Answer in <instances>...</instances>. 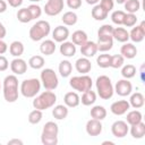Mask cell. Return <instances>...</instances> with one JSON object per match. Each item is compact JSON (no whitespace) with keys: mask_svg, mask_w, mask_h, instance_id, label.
<instances>
[{"mask_svg":"<svg viewBox=\"0 0 145 145\" xmlns=\"http://www.w3.org/2000/svg\"><path fill=\"white\" fill-rule=\"evenodd\" d=\"M145 37V22H140L139 25H136L129 32V39L134 43H140Z\"/></svg>","mask_w":145,"mask_h":145,"instance_id":"12","label":"cell"},{"mask_svg":"<svg viewBox=\"0 0 145 145\" xmlns=\"http://www.w3.org/2000/svg\"><path fill=\"white\" fill-rule=\"evenodd\" d=\"M2 92H3V97L7 102L14 103L18 100L19 89H18V79L16 75H8L5 77Z\"/></svg>","mask_w":145,"mask_h":145,"instance_id":"1","label":"cell"},{"mask_svg":"<svg viewBox=\"0 0 145 145\" xmlns=\"http://www.w3.org/2000/svg\"><path fill=\"white\" fill-rule=\"evenodd\" d=\"M91 117L93 119H97V120H103L106 117V110L103 105H94L91 109Z\"/></svg>","mask_w":145,"mask_h":145,"instance_id":"34","label":"cell"},{"mask_svg":"<svg viewBox=\"0 0 145 145\" xmlns=\"http://www.w3.org/2000/svg\"><path fill=\"white\" fill-rule=\"evenodd\" d=\"M125 15H126V12L123 10H114L111 14V20H112V23L116 24V25H122Z\"/></svg>","mask_w":145,"mask_h":145,"instance_id":"43","label":"cell"},{"mask_svg":"<svg viewBox=\"0 0 145 145\" xmlns=\"http://www.w3.org/2000/svg\"><path fill=\"white\" fill-rule=\"evenodd\" d=\"M24 50H25L24 49V44L20 41H14L9 45V52H10V54L14 56V57H16V58L20 57L24 53Z\"/></svg>","mask_w":145,"mask_h":145,"instance_id":"31","label":"cell"},{"mask_svg":"<svg viewBox=\"0 0 145 145\" xmlns=\"http://www.w3.org/2000/svg\"><path fill=\"white\" fill-rule=\"evenodd\" d=\"M44 63H45L44 58L42 56H39V54L31 57L29 60H28V66L31 68H33V69H36V70L37 69H42L44 67Z\"/></svg>","mask_w":145,"mask_h":145,"instance_id":"36","label":"cell"},{"mask_svg":"<svg viewBox=\"0 0 145 145\" xmlns=\"http://www.w3.org/2000/svg\"><path fill=\"white\" fill-rule=\"evenodd\" d=\"M75 68H76V70H77L79 74L85 75V74H87V72L91 71V69H92V63H91V61H89L88 58L83 57V58H79V59L76 60V62H75Z\"/></svg>","mask_w":145,"mask_h":145,"instance_id":"19","label":"cell"},{"mask_svg":"<svg viewBox=\"0 0 145 145\" xmlns=\"http://www.w3.org/2000/svg\"><path fill=\"white\" fill-rule=\"evenodd\" d=\"M86 1V3H88V5H97L99 2H100V0H85Z\"/></svg>","mask_w":145,"mask_h":145,"instance_id":"55","label":"cell"},{"mask_svg":"<svg viewBox=\"0 0 145 145\" xmlns=\"http://www.w3.org/2000/svg\"><path fill=\"white\" fill-rule=\"evenodd\" d=\"M128 102L130 106H133L134 109H140L145 103V97L140 92H136L130 95V99Z\"/></svg>","mask_w":145,"mask_h":145,"instance_id":"25","label":"cell"},{"mask_svg":"<svg viewBox=\"0 0 145 145\" xmlns=\"http://www.w3.org/2000/svg\"><path fill=\"white\" fill-rule=\"evenodd\" d=\"M120 54L127 59H134L137 56V48L133 43L125 42L120 48Z\"/></svg>","mask_w":145,"mask_h":145,"instance_id":"20","label":"cell"},{"mask_svg":"<svg viewBox=\"0 0 145 145\" xmlns=\"http://www.w3.org/2000/svg\"><path fill=\"white\" fill-rule=\"evenodd\" d=\"M66 3L70 9H78L82 6V0H66Z\"/></svg>","mask_w":145,"mask_h":145,"instance_id":"48","label":"cell"},{"mask_svg":"<svg viewBox=\"0 0 145 145\" xmlns=\"http://www.w3.org/2000/svg\"><path fill=\"white\" fill-rule=\"evenodd\" d=\"M59 126L54 121H48L43 126L41 134V142L43 145H57L58 144Z\"/></svg>","mask_w":145,"mask_h":145,"instance_id":"2","label":"cell"},{"mask_svg":"<svg viewBox=\"0 0 145 145\" xmlns=\"http://www.w3.org/2000/svg\"><path fill=\"white\" fill-rule=\"evenodd\" d=\"M69 85L72 89L77 91V92H85L92 88L93 85V80L88 75H80V76H74L69 79Z\"/></svg>","mask_w":145,"mask_h":145,"instance_id":"8","label":"cell"},{"mask_svg":"<svg viewBox=\"0 0 145 145\" xmlns=\"http://www.w3.org/2000/svg\"><path fill=\"white\" fill-rule=\"evenodd\" d=\"M41 91V80L37 78L24 79L19 86V92L24 97H35Z\"/></svg>","mask_w":145,"mask_h":145,"instance_id":"6","label":"cell"},{"mask_svg":"<svg viewBox=\"0 0 145 145\" xmlns=\"http://www.w3.org/2000/svg\"><path fill=\"white\" fill-rule=\"evenodd\" d=\"M97 52V45L96 42L93 41H86L83 45H80V53L86 58H92Z\"/></svg>","mask_w":145,"mask_h":145,"instance_id":"18","label":"cell"},{"mask_svg":"<svg viewBox=\"0 0 145 145\" xmlns=\"http://www.w3.org/2000/svg\"><path fill=\"white\" fill-rule=\"evenodd\" d=\"M7 34V31H6V27L3 26V24L0 22V39H3Z\"/></svg>","mask_w":145,"mask_h":145,"instance_id":"53","label":"cell"},{"mask_svg":"<svg viewBox=\"0 0 145 145\" xmlns=\"http://www.w3.org/2000/svg\"><path fill=\"white\" fill-rule=\"evenodd\" d=\"M129 131L128 123L123 120H117L111 125V133L117 138H123Z\"/></svg>","mask_w":145,"mask_h":145,"instance_id":"10","label":"cell"},{"mask_svg":"<svg viewBox=\"0 0 145 145\" xmlns=\"http://www.w3.org/2000/svg\"><path fill=\"white\" fill-rule=\"evenodd\" d=\"M123 7L127 12L136 14L140 9V2H139V0H126L123 2Z\"/></svg>","mask_w":145,"mask_h":145,"instance_id":"37","label":"cell"},{"mask_svg":"<svg viewBox=\"0 0 145 145\" xmlns=\"http://www.w3.org/2000/svg\"><path fill=\"white\" fill-rule=\"evenodd\" d=\"M100 6L105 10V11H111L114 7V1L113 0H100Z\"/></svg>","mask_w":145,"mask_h":145,"instance_id":"47","label":"cell"},{"mask_svg":"<svg viewBox=\"0 0 145 145\" xmlns=\"http://www.w3.org/2000/svg\"><path fill=\"white\" fill-rule=\"evenodd\" d=\"M14 144H16V145H23V140L17 139V138H14V139L8 140V145H14Z\"/></svg>","mask_w":145,"mask_h":145,"instance_id":"54","label":"cell"},{"mask_svg":"<svg viewBox=\"0 0 145 145\" xmlns=\"http://www.w3.org/2000/svg\"><path fill=\"white\" fill-rule=\"evenodd\" d=\"M7 2L9 3L10 7H12V8H18V7L22 6L23 0H7Z\"/></svg>","mask_w":145,"mask_h":145,"instance_id":"50","label":"cell"},{"mask_svg":"<svg viewBox=\"0 0 145 145\" xmlns=\"http://www.w3.org/2000/svg\"><path fill=\"white\" fill-rule=\"evenodd\" d=\"M137 23V17L135 14H129V12H126L125 17H123V22H122V25H125L126 27H134Z\"/></svg>","mask_w":145,"mask_h":145,"instance_id":"44","label":"cell"},{"mask_svg":"<svg viewBox=\"0 0 145 145\" xmlns=\"http://www.w3.org/2000/svg\"><path fill=\"white\" fill-rule=\"evenodd\" d=\"M0 88H1V84H0Z\"/></svg>","mask_w":145,"mask_h":145,"instance_id":"59","label":"cell"},{"mask_svg":"<svg viewBox=\"0 0 145 145\" xmlns=\"http://www.w3.org/2000/svg\"><path fill=\"white\" fill-rule=\"evenodd\" d=\"M68 37H69V29H68V27H66L63 25L57 26L52 31V39L54 42L62 43V42L67 41Z\"/></svg>","mask_w":145,"mask_h":145,"instance_id":"15","label":"cell"},{"mask_svg":"<svg viewBox=\"0 0 145 145\" xmlns=\"http://www.w3.org/2000/svg\"><path fill=\"white\" fill-rule=\"evenodd\" d=\"M126 0H116V2L117 3H119V5H123V2H125Z\"/></svg>","mask_w":145,"mask_h":145,"instance_id":"57","label":"cell"},{"mask_svg":"<svg viewBox=\"0 0 145 145\" xmlns=\"http://www.w3.org/2000/svg\"><path fill=\"white\" fill-rule=\"evenodd\" d=\"M7 10V2L5 0H0V14H3Z\"/></svg>","mask_w":145,"mask_h":145,"instance_id":"52","label":"cell"},{"mask_svg":"<svg viewBox=\"0 0 145 145\" xmlns=\"http://www.w3.org/2000/svg\"><path fill=\"white\" fill-rule=\"evenodd\" d=\"M61 20L66 26H74L78 20V16L75 11H66L63 14Z\"/></svg>","mask_w":145,"mask_h":145,"instance_id":"35","label":"cell"},{"mask_svg":"<svg viewBox=\"0 0 145 145\" xmlns=\"http://www.w3.org/2000/svg\"><path fill=\"white\" fill-rule=\"evenodd\" d=\"M125 63V58L121 56V54H114V56H111V62H110V67L114 68V69H118V68H121Z\"/></svg>","mask_w":145,"mask_h":145,"instance_id":"42","label":"cell"},{"mask_svg":"<svg viewBox=\"0 0 145 145\" xmlns=\"http://www.w3.org/2000/svg\"><path fill=\"white\" fill-rule=\"evenodd\" d=\"M113 27L110 24H104L102 25L99 31H97V36H112Z\"/></svg>","mask_w":145,"mask_h":145,"instance_id":"46","label":"cell"},{"mask_svg":"<svg viewBox=\"0 0 145 145\" xmlns=\"http://www.w3.org/2000/svg\"><path fill=\"white\" fill-rule=\"evenodd\" d=\"M7 50H8V45H7V43H6L2 39H0V54L6 53Z\"/></svg>","mask_w":145,"mask_h":145,"instance_id":"51","label":"cell"},{"mask_svg":"<svg viewBox=\"0 0 145 145\" xmlns=\"http://www.w3.org/2000/svg\"><path fill=\"white\" fill-rule=\"evenodd\" d=\"M63 102L68 108H76L80 103V97L76 92H68L63 96Z\"/></svg>","mask_w":145,"mask_h":145,"instance_id":"22","label":"cell"},{"mask_svg":"<svg viewBox=\"0 0 145 145\" xmlns=\"http://www.w3.org/2000/svg\"><path fill=\"white\" fill-rule=\"evenodd\" d=\"M17 19L20 23H23V24H26V23H29L31 20H33L28 8H20V9H18V11H17Z\"/></svg>","mask_w":145,"mask_h":145,"instance_id":"39","label":"cell"},{"mask_svg":"<svg viewBox=\"0 0 145 145\" xmlns=\"http://www.w3.org/2000/svg\"><path fill=\"white\" fill-rule=\"evenodd\" d=\"M29 1H32V2H39V1H41V0H29Z\"/></svg>","mask_w":145,"mask_h":145,"instance_id":"58","label":"cell"},{"mask_svg":"<svg viewBox=\"0 0 145 145\" xmlns=\"http://www.w3.org/2000/svg\"><path fill=\"white\" fill-rule=\"evenodd\" d=\"M65 2L63 0H48L44 5V12L48 16H57L63 9Z\"/></svg>","mask_w":145,"mask_h":145,"instance_id":"9","label":"cell"},{"mask_svg":"<svg viewBox=\"0 0 145 145\" xmlns=\"http://www.w3.org/2000/svg\"><path fill=\"white\" fill-rule=\"evenodd\" d=\"M143 121V114L139 110H131L127 113V118H126V122L128 125H135Z\"/></svg>","mask_w":145,"mask_h":145,"instance_id":"30","label":"cell"},{"mask_svg":"<svg viewBox=\"0 0 145 145\" xmlns=\"http://www.w3.org/2000/svg\"><path fill=\"white\" fill-rule=\"evenodd\" d=\"M51 32V26L50 23L46 20H37L35 24L32 25V27L29 28V39L32 41H41L43 40L45 36H48Z\"/></svg>","mask_w":145,"mask_h":145,"instance_id":"5","label":"cell"},{"mask_svg":"<svg viewBox=\"0 0 145 145\" xmlns=\"http://www.w3.org/2000/svg\"><path fill=\"white\" fill-rule=\"evenodd\" d=\"M76 45L72 43V42H68V41H65L61 43L60 48H59V51L60 53L63 56V57H67V58H70V57H74L76 54Z\"/></svg>","mask_w":145,"mask_h":145,"instance_id":"21","label":"cell"},{"mask_svg":"<svg viewBox=\"0 0 145 145\" xmlns=\"http://www.w3.org/2000/svg\"><path fill=\"white\" fill-rule=\"evenodd\" d=\"M56 102H57V95L52 91L45 89L40 95L35 96V99L33 100V106L34 109H39L43 111L52 108L56 104Z\"/></svg>","mask_w":145,"mask_h":145,"instance_id":"4","label":"cell"},{"mask_svg":"<svg viewBox=\"0 0 145 145\" xmlns=\"http://www.w3.org/2000/svg\"><path fill=\"white\" fill-rule=\"evenodd\" d=\"M121 75L123 78L126 79H130L133 78L135 75H136V67L131 63H128V65H123L121 67Z\"/></svg>","mask_w":145,"mask_h":145,"instance_id":"38","label":"cell"},{"mask_svg":"<svg viewBox=\"0 0 145 145\" xmlns=\"http://www.w3.org/2000/svg\"><path fill=\"white\" fill-rule=\"evenodd\" d=\"M97 51L106 52L113 46V37L112 36H97Z\"/></svg>","mask_w":145,"mask_h":145,"instance_id":"17","label":"cell"},{"mask_svg":"<svg viewBox=\"0 0 145 145\" xmlns=\"http://www.w3.org/2000/svg\"><path fill=\"white\" fill-rule=\"evenodd\" d=\"M10 69L15 75H23L27 70V63L24 59L18 57L10 62Z\"/></svg>","mask_w":145,"mask_h":145,"instance_id":"16","label":"cell"},{"mask_svg":"<svg viewBox=\"0 0 145 145\" xmlns=\"http://www.w3.org/2000/svg\"><path fill=\"white\" fill-rule=\"evenodd\" d=\"M95 101H96V93L94 91H92V88L83 92L82 97H80V102L83 105H86V106L92 105L95 103Z\"/></svg>","mask_w":145,"mask_h":145,"instance_id":"28","label":"cell"},{"mask_svg":"<svg viewBox=\"0 0 145 145\" xmlns=\"http://www.w3.org/2000/svg\"><path fill=\"white\" fill-rule=\"evenodd\" d=\"M43 118V114H42V111L39 110V109H34L33 111L29 112L28 114V122L32 123V125H37Z\"/></svg>","mask_w":145,"mask_h":145,"instance_id":"41","label":"cell"},{"mask_svg":"<svg viewBox=\"0 0 145 145\" xmlns=\"http://www.w3.org/2000/svg\"><path fill=\"white\" fill-rule=\"evenodd\" d=\"M95 86H96L97 94L102 100H109V99H111L113 96L114 88H113L111 79L108 76H105V75L99 76L96 78Z\"/></svg>","mask_w":145,"mask_h":145,"instance_id":"3","label":"cell"},{"mask_svg":"<svg viewBox=\"0 0 145 145\" xmlns=\"http://www.w3.org/2000/svg\"><path fill=\"white\" fill-rule=\"evenodd\" d=\"M130 109V104L127 100H119L111 104L110 111L116 116H122L127 113V111Z\"/></svg>","mask_w":145,"mask_h":145,"instance_id":"13","label":"cell"},{"mask_svg":"<svg viewBox=\"0 0 145 145\" xmlns=\"http://www.w3.org/2000/svg\"><path fill=\"white\" fill-rule=\"evenodd\" d=\"M130 135L133 136V138H143L145 136V123L143 121L138 122V123H135V125H131L130 126Z\"/></svg>","mask_w":145,"mask_h":145,"instance_id":"26","label":"cell"},{"mask_svg":"<svg viewBox=\"0 0 145 145\" xmlns=\"http://www.w3.org/2000/svg\"><path fill=\"white\" fill-rule=\"evenodd\" d=\"M28 10L31 12V16H32V19H36V18H40L41 15H42V8L36 5V3H32L29 5L28 7Z\"/></svg>","mask_w":145,"mask_h":145,"instance_id":"45","label":"cell"},{"mask_svg":"<svg viewBox=\"0 0 145 145\" xmlns=\"http://www.w3.org/2000/svg\"><path fill=\"white\" fill-rule=\"evenodd\" d=\"M102 122L101 120H97V119H89L87 122H86V126H85V129H86V133L87 135L89 136H99L101 133H102Z\"/></svg>","mask_w":145,"mask_h":145,"instance_id":"14","label":"cell"},{"mask_svg":"<svg viewBox=\"0 0 145 145\" xmlns=\"http://www.w3.org/2000/svg\"><path fill=\"white\" fill-rule=\"evenodd\" d=\"M68 113H69V110H68V106L67 105H63V104L53 105L52 116L57 120H63V119H66L67 116H68Z\"/></svg>","mask_w":145,"mask_h":145,"instance_id":"24","label":"cell"},{"mask_svg":"<svg viewBox=\"0 0 145 145\" xmlns=\"http://www.w3.org/2000/svg\"><path fill=\"white\" fill-rule=\"evenodd\" d=\"M112 37L118 42L125 43V42H128L129 40V32L123 27H113Z\"/></svg>","mask_w":145,"mask_h":145,"instance_id":"23","label":"cell"},{"mask_svg":"<svg viewBox=\"0 0 145 145\" xmlns=\"http://www.w3.org/2000/svg\"><path fill=\"white\" fill-rule=\"evenodd\" d=\"M91 15L95 20H104L108 17L109 12L105 11L100 5H94V7L91 11Z\"/></svg>","mask_w":145,"mask_h":145,"instance_id":"33","label":"cell"},{"mask_svg":"<svg viewBox=\"0 0 145 145\" xmlns=\"http://www.w3.org/2000/svg\"><path fill=\"white\" fill-rule=\"evenodd\" d=\"M102 144H103V145H105V144H111V145H113L114 143H113V142H110V140H106V142H103Z\"/></svg>","mask_w":145,"mask_h":145,"instance_id":"56","label":"cell"},{"mask_svg":"<svg viewBox=\"0 0 145 145\" xmlns=\"http://www.w3.org/2000/svg\"><path fill=\"white\" fill-rule=\"evenodd\" d=\"M110 62H111V54L103 53V54H99V57L96 58V63L101 68H109Z\"/></svg>","mask_w":145,"mask_h":145,"instance_id":"40","label":"cell"},{"mask_svg":"<svg viewBox=\"0 0 145 145\" xmlns=\"http://www.w3.org/2000/svg\"><path fill=\"white\" fill-rule=\"evenodd\" d=\"M56 51V42L53 40H45L40 45V52L45 56H51Z\"/></svg>","mask_w":145,"mask_h":145,"instance_id":"27","label":"cell"},{"mask_svg":"<svg viewBox=\"0 0 145 145\" xmlns=\"http://www.w3.org/2000/svg\"><path fill=\"white\" fill-rule=\"evenodd\" d=\"M71 37V42L75 44V45H83L87 40V34L86 32L82 31V29H77L72 33V35L70 36Z\"/></svg>","mask_w":145,"mask_h":145,"instance_id":"29","label":"cell"},{"mask_svg":"<svg viewBox=\"0 0 145 145\" xmlns=\"http://www.w3.org/2000/svg\"><path fill=\"white\" fill-rule=\"evenodd\" d=\"M9 67V62L8 59L6 57H3L2 54H0V71H5L7 70Z\"/></svg>","mask_w":145,"mask_h":145,"instance_id":"49","label":"cell"},{"mask_svg":"<svg viewBox=\"0 0 145 145\" xmlns=\"http://www.w3.org/2000/svg\"><path fill=\"white\" fill-rule=\"evenodd\" d=\"M113 88H114V92H116L118 95H120V96H128V95H130L131 92H133V85H131V83H130L128 79H126V78L118 80V82L116 83V85L113 86Z\"/></svg>","mask_w":145,"mask_h":145,"instance_id":"11","label":"cell"},{"mask_svg":"<svg viewBox=\"0 0 145 145\" xmlns=\"http://www.w3.org/2000/svg\"><path fill=\"white\" fill-rule=\"evenodd\" d=\"M72 71V65L69 60H62L59 63V74L61 77H69Z\"/></svg>","mask_w":145,"mask_h":145,"instance_id":"32","label":"cell"},{"mask_svg":"<svg viewBox=\"0 0 145 145\" xmlns=\"http://www.w3.org/2000/svg\"><path fill=\"white\" fill-rule=\"evenodd\" d=\"M40 79H41V83H42L43 87L45 89H48V91H53L59 85L58 76H57L56 71L53 69H51V68L42 69L41 75H40Z\"/></svg>","mask_w":145,"mask_h":145,"instance_id":"7","label":"cell"}]
</instances>
